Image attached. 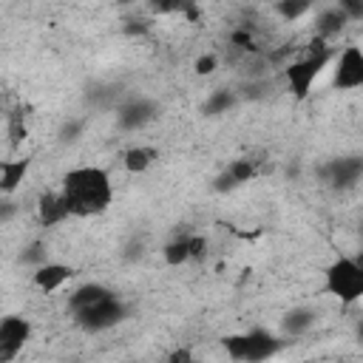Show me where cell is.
I'll list each match as a JSON object with an SVG mask.
<instances>
[{"label":"cell","instance_id":"obj_1","mask_svg":"<svg viewBox=\"0 0 363 363\" xmlns=\"http://www.w3.org/2000/svg\"><path fill=\"white\" fill-rule=\"evenodd\" d=\"M60 190L65 196V204L71 210V218L102 216L113 204V182H111L108 170L105 167H96V164L71 167L62 176Z\"/></svg>","mask_w":363,"mask_h":363},{"label":"cell","instance_id":"obj_2","mask_svg":"<svg viewBox=\"0 0 363 363\" xmlns=\"http://www.w3.org/2000/svg\"><path fill=\"white\" fill-rule=\"evenodd\" d=\"M323 289L340 303L363 301V264L357 258H337L323 272Z\"/></svg>","mask_w":363,"mask_h":363},{"label":"cell","instance_id":"obj_3","mask_svg":"<svg viewBox=\"0 0 363 363\" xmlns=\"http://www.w3.org/2000/svg\"><path fill=\"white\" fill-rule=\"evenodd\" d=\"M332 88L335 91L363 88V48L357 43H346L343 48H337L332 60Z\"/></svg>","mask_w":363,"mask_h":363},{"label":"cell","instance_id":"obj_4","mask_svg":"<svg viewBox=\"0 0 363 363\" xmlns=\"http://www.w3.org/2000/svg\"><path fill=\"white\" fill-rule=\"evenodd\" d=\"M31 337V320L23 315H9L0 320V363H11L20 357L23 346Z\"/></svg>","mask_w":363,"mask_h":363},{"label":"cell","instance_id":"obj_5","mask_svg":"<svg viewBox=\"0 0 363 363\" xmlns=\"http://www.w3.org/2000/svg\"><path fill=\"white\" fill-rule=\"evenodd\" d=\"M122 312H125L122 303H119V301L113 298V292H111L108 298H102V301L85 306V309L77 312L74 318H77V323H79L82 329H88V332H102V329H111L113 323H119Z\"/></svg>","mask_w":363,"mask_h":363},{"label":"cell","instance_id":"obj_6","mask_svg":"<svg viewBox=\"0 0 363 363\" xmlns=\"http://www.w3.org/2000/svg\"><path fill=\"white\" fill-rule=\"evenodd\" d=\"M275 352V340L264 332H250L227 340V354L235 360H264Z\"/></svg>","mask_w":363,"mask_h":363},{"label":"cell","instance_id":"obj_7","mask_svg":"<svg viewBox=\"0 0 363 363\" xmlns=\"http://www.w3.org/2000/svg\"><path fill=\"white\" fill-rule=\"evenodd\" d=\"M68 218H71V210H68L65 196H62L60 187L40 193V199H37V221H40L43 227H60V224L68 221Z\"/></svg>","mask_w":363,"mask_h":363},{"label":"cell","instance_id":"obj_8","mask_svg":"<svg viewBox=\"0 0 363 363\" xmlns=\"http://www.w3.org/2000/svg\"><path fill=\"white\" fill-rule=\"evenodd\" d=\"M71 278H74V269H71L68 264H57V261H45V264H40V267L34 269V275H31L34 286H37L40 292H45V295L60 292Z\"/></svg>","mask_w":363,"mask_h":363},{"label":"cell","instance_id":"obj_9","mask_svg":"<svg viewBox=\"0 0 363 363\" xmlns=\"http://www.w3.org/2000/svg\"><path fill=\"white\" fill-rule=\"evenodd\" d=\"M352 20L346 17V11L340 9V6H332V9H323L320 14H318V20H315V37H320V40H329V43H335V37H340V31L349 26Z\"/></svg>","mask_w":363,"mask_h":363},{"label":"cell","instance_id":"obj_10","mask_svg":"<svg viewBox=\"0 0 363 363\" xmlns=\"http://www.w3.org/2000/svg\"><path fill=\"white\" fill-rule=\"evenodd\" d=\"M159 159V150L150 147V145H133L122 153V164L128 173H145L153 167V162Z\"/></svg>","mask_w":363,"mask_h":363},{"label":"cell","instance_id":"obj_11","mask_svg":"<svg viewBox=\"0 0 363 363\" xmlns=\"http://www.w3.org/2000/svg\"><path fill=\"white\" fill-rule=\"evenodd\" d=\"M26 170H28V159H3L0 162V190L3 196H11L20 182L26 179Z\"/></svg>","mask_w":363,"mask_h":363},{"label":"cell","instance_id":"obj_12","mask_svg":"<svg viewBox=\"0 0 363 363\" xmlns=\"http://www.w3.org/2000/svg\"><path fill=\"white\" fill-rule=\"evenodd\" d=\"M108 295H111L108 286H102V284H85V286H79V289L71 292L68 309L77 315V312H82L85 306H91V303H96V301H102V298H108Z\"/></svg>","mask_w":363,"mask_h":363},{"label":"cell","instance_id":"obj_13","mask_svg":"<svg viewBox=\"0 0 363 363\" xmlns=\"http://www.w3.org/2000/svg\"><path fill=\"white\" fill-rule=\"evenodd\" d=\"M309 9H312V0H278V6H275V11H278L286 23L303 17Z\"/></svg>","mask_w":363,"mask_h":363},{"label":"cell","instance_id":"obj_14","mask_svg":"<svg viewBox=\"0 0 363 363\" xmlns=\"http://www.w3.org/2000/svg\"><path fill=\"white\" fill-rule=\"evenodd\" d=\"M349 20H363V0H337Z\"/></svg>","mask_w":363,"mask_h":363},{"label":"cell","instance_id":"obj_15","mask_svg":"<svg viewBox=\"0 0 363 363\" xmlns=\"http://www.w3.org/2000/svg\"><path fill=\"white\" fill-rule=\"evenodd\" d=\"M216 68H218V57H216V54H204V57L196 60V74H204V77H207V74H213Z\"/></svg>","mask_w":363,"mask_h":363},{"label":"cell","instance_id":"obj_16","mask_svg":"<svg viewBox=\"0 0 363 363\" xmlns=\"http://www.w3.org/2000/svg\"><path fill=\"white\" fill-rule=\"evenodd\" d=\"M190 357H193V354H190L187 349H179V352H173V354H170V360H190Z\"/></svg>","mask_w":363,"mask_h":363},{"label":"cell","instance_id":"obj_17","mask_svg":"<svg viewBox=\"0 0 363 363\" xmlns=\"http://www.w3.org/2000/svg\"><path fill=\"white\" fill-rule=\"evenodd\" d=\"M116 3H122V6H125V3H133V0H116Z\"/></svg>","mask_w":363,"mask_h":363}]
</instances>
